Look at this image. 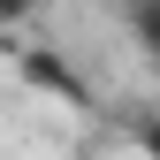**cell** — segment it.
Here are the masks:
<instances>
[{
	"label": "cell",
	"instance_id": "7a4b0ae2",
	"mask_svg": "<svg viewBox=\"0 0 160 160\" xmlns=\"http://www.w3.org/2000/svg\"><path fill=\"white\" fill-rule=\"evenodd\" d=\"M130 23H137V38L160 53V0H145V8H130Z\"/></svg>",
	"mask_w": 160,
	"mask_h": 160
},
{
	"label": "cell",
	"instance_id": "6da1fadb",
	"mask_svg": "<svg viewBox=\"0 0 160 160\" xmlns=\"http://www.w3.org/2000/svg\"><path fill=\"white\" fill-rule=\"evenodd\" d=\"M15 69H23V76H31L38 92H53L61 107H92V84H84V76H76V69L61 61V53H46V46H31V53H23Z\"/></svg>",
	"mask_w": 160,
	"mask_h": 160
},
{
	"label": "cell",
	"instance_id": "3957f363",
	"mask_svg": "<svg viewBox=\"0 0 160 160\" xmlns=\"http://www.w3.org/2000/svg\"><path fill=\"white\" fill-rule=\"evenodd\" d=\"M137 152L160 160V114H145V122H137Z\"/></svg>",
	"mask_w": 160,
	"mask_h": 160
}]
</instances>
